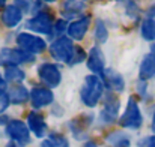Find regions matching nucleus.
Returning a JSON list of instances; mask_svg holds the SVG:
<instances>
[{
	"label": "nucleus",
	"mask_w": 155,
	"mask_h": 147,
	"mask_svg": "<svg viewBox=\"0 0 155 147\" xmlns=\"http://www.w3.org/2000/svg\"><path fill=\"white\" fill-rule=\"evenodd\" d=\"M5 90H6V80L0 74V95H5Z\"/></svg>",
	"instance_id": "c85d7f7f"
},
{
	"label": "nucleus",
	"mask_w": 155,
	"mask_h": 147,
	"mask_svg": "<svg viewBox=\"0 0 155 147\" xmlns=\"http://www.w3.org/2000/svg\"><path fill=\"white\" fill-rule=\"evenodd\" d=\"M142 36L146 41H155V5L148 9L142 23Z\"/></svg>",
	"instance_id": "f8f14e48"
},
{
	"label": "nucleus",
	"mask_w": 155,
	"mask_h": 147,
	"mask_svg": "<svg viewBox=\"0 0 155 147\" xmlns=\"http://www.w3.org/2000/svg\"><path fill=\"white\" fill-rule=\"evenodd\" d=\"M5 3H6V0H0V8H2V6H3Z\"/></svg>",
	"instance_id": "473e14b6"
},
{
	"label": "nucleus",
	"mask_w": 155,
	"mask_h": 147,
	"mask_svg": "<svg viewBox=\"0 0 155 147\" xmlns=\"http://www.w3.org/2000/svg\"><path fill=\"white\" fill-rule=\"evenodd\" d=\"M89 23H91L89 17H83V18L74 21V23L68 27V33H69V36H71L72 39H75V41L83 39V36H84L86 32H87Z\"/></svg>",
	"instance_id": "2eb2a0df"
},
{
	"label": "nucleus",
	"mask_w": 155,
	"mask_h": 147,
	"mask_svg": "<svg viewBox=\"0 0 155 147\" xmlns=\"http://www.w3.org/2000/svg\"><path fill=\"white\" fill-rule=\"evenodd\" d=\"M139 147H155V135L143 138V140L139 143Z\"/></svg>",
	"instance_id": "a878e982"
},
{
	"label": "nucleus",
	"mask_w": 155,
	"mask_h": 147,
	"mask_svg": "<svg viewBox=\"0 0 155 147\" xmlns=\"http://www.w3.org/2000/svg\"><path fill=\"white\" fill-rule=\"evenodd\" d=\"M95 38L101 44H104L107 41V38H108V32H107V27H105L103 20H98L97 24H95Z\"/></svg>",
	"instance_id": "5701e85b"
},
{
	"label": "nucleus",
	"mask_w": 155,
	"mask_h": 147,
	"mask_svg": "<svg viewBox=\"0 0 155 147\" xmlns=\"http://www.w3.org/2000/svg\"><path fill=\"white\" fill-rule=\"evenodd\" d=\"M50 53L51 56L59 60V62H69L72 53H74V44L71 42L69 38H59L50 45Z\"/></svg>",
	"instance_id": "39448f33"
},
{
	"label": "nucleus",
	"mask_w": 155,
	"mask_h": 147,
	"mask_svg": "<svg viewBox=\"0 0 155 147\" xmlns=\"http://www.w3.org/2000/svg\"><path fill=\"white\" fill-rule=\"evenodd\" d=\"M17 44L23 48V51L26 53H41L45 50V41L35 36V35H30V33H20L17 36Z\"/></svg>",
	"instance_id": "0eeeda50"
},
{
	"label": "nucleus",
	"mask_w": 155,
	"mask_h": 147,
	"mask_svg": "<svg viewBox=\"0 0 155 147\" xmlns=\"http://www.w3.org/2000/svg\"><path fill=\"white\" fill-rule=\"evenodd\" d=\"M117 111H119V99L113 95H108L104 110L101 111V120L104 123H113L117 116Z\"/></svg>",
	"instance_id": "9b49d317"
},
{
	"label": "nucleus",
	"mask_w": 155,
	"mask_h": 147,
	"mask_svg": "<svg viewBox=\"0 0 155 147\" xmlns=\"http://www.w3.org/2000/svg\"><path fill=\"white\" fill-rule=\"evenodd\" d=\"M139 75H140V80L142 81L155 78V59L152 56H148V57L143 59V62L140 65Z\"/></svg>",
	"instance_id": "f3484780"
},
{
	"label": "nucleus",
	"mask_w": 155,
	"mask_h": 147,
	"mask_svg": "<svg viewBox=\"0 0 155 147\" xmlns=\"http://www.w3.org/2000/svg\"><path fill=\"white\" fill-rule=\"evenodd\" d=\"M151 53H152L151 56H152V57H154V59H155V42H154V44H152V47H151Z\"/></svg>",
	"instance_id": "7c9ffc66"
},
{
	"label": "nucleus",
	"mask_w": 155,
	"mask_h": 147,
	"mask_svg": "<svg viewBox=\"0 0 155 147\" xmlns=\"http://www.w3.org/2000/svg\"><path fill=\"white\" fill-rule=\"evenodd\" d=\"M21 18H23V11L15 5L6 6L3 11V15H2V20L8 27H15L21 21Z\"/></svg>",
	"instance_id": "4468645a"
},
{
	"label": "nucleus",
	"mask_w": 155,
	"mask_h": 147,
	"mask_svg": "<svg viewBox=\"0 0 155 147\" xmlns=\"http://www.w3.org/2000/svg\"><path fill=\"white\" fill-rule=\"evenodd\" d=\"M84 59H86V53L80 48V47H74V53H72V56H71L68 65H69V66H74V65H77V63H81Z\"/></svg>",
	"instance_id": "b1692460"
},
{
	"label": "nucleus",
	"mask_w": 155,
	"mask_h": 147,
	"mask_svg": "<svg viewBox=\"0 0 155 147\" xmlns=\"http://www.w3.org/2000/svg\"><path fill=\"white\" fill-rule=\"evenodd\" d=\"M107 141L114 147H130V138L125 134L120 132H113L107 137Z\"/></svg>",
	"instance_id": "4be33fe9"
},
{
	"label": "nucleus",
	"mask_w": 155,
	"mask_h": 147,
	"mask_svg": "<svg viewBox=\"0 0 155 147\" xmlns=\"http://www.w3.org/2000/svg\"><path fill=\"white\" fill-rule=\"evenodd\" d=\"M53 92L50 89H44V87H35L30 93L32 99V105L35 108H42L45 105H50L53 102Z\"/></svg>",
	"instance_id": "9d476101"
},
{
	"label": "nucleus",
	"mask_w": 155,
	"mask_h": 147,
	"mask_svg": "<svg viewBox=\"0 0 155 147\" xmlns=\"http://www.w3.org/2000/svg\"><path fill=\"white\" fill-rule=\"evenodd\" d=\"M103 78L105 80L107 86L114 92H122L125 87V81H124L122 75L119 72H116L114 69H104Z\"/></svg>",
	"instance_id": "ddd939ff"
},
{
	"label": "nucleus",
	"mask_w": 155,
	"mask_h": 147,
	"mask_svg": "<svg viewBox=\"0 0 155 147\" xmlns=\"http://www.w3.org/2000/svg\"><path fill=\"white\" fill-rule=\"evenodd\" d=\"M26 27L38 32V33H45V35H51L53 32V15L47 11H41L38 12L33 18H30L26 23Z\"/></svg>",
	"instance_id": "7ed1b4c3"
},
{
	"label": "nucleus",
	"mask_w": 155,
	"mask_h": 147,
	"mask_svg": "<svg viewBox=\"0 0 155 147\" xmlns=\"http://www.w3.org/2000/svg\"><path fill=\"white\" fill-rule=\"evenodd\" d=\"M152 131L155 132V111H154V117H152Z\"/></svg>",
	"instance_id": "2f4dec72"
},
{
	"label": "nucleus",
	"mask_w": 155,
	"mask_h": 147,
	"mask_svg": "<svg viewBox=\"0 0 155 147\" xmlns=\"http://www.w3.org/2000/svg\"><path fill=\"white\" fill-rule=\"evenodd\" d=\"M42 2H45V3H51V2H56V0H42Z\"/></svg>",
	"instance_id": "72a5a7b5"
},
{
	"label": "nucleus",
	"mask_w": 155,
	"mask_h": 147,
	"mask_svg": "<svg viewBox=\"0 0 155 147\" xmlns=\"http://www.w3.org/2000/svg\"><path fill=\"white\" fill-rule=\"evenodd\" d=\"M27 125L36 137H44L47 132V123L39 113H30L27 117Z\"/></svg>",
	"instance_id": "dca6fc26"
},
{
	"label": "nucleus",
	"mask_w": 155,
	"mask_h": 147,
	"mask_svg": "<svg viewBox=\"0 0 155 147\" xmlns=\"http://www.w3.org/2000/svg\"><path fill=\"white\" fill-rule=\"evenodd\" d=\"M83 147H98V146H97L94 141H87V143H86V144H84Z\"/></svg>",
	"instance_id": "c756f323"
},
{
	"label": "nucleus",
	"mask_w": 155,
	"mask_h": 147,
	"mask_svg": "<svg viewBox=\"0 0 155 147\" xmlns=\"http://www.w3.org/2000/svg\"><path fill=\"white\" fill-rule=\"evenodd\" d=\"M41 147H69V143L63 135L51 134L47 140H44L41 143Z\"/></svg>",
	"instance_id": "412c9836"
},
{
	"label": "nucleus",
	"mask_w": 155,
	"mask_h": 147,
	"mask_svg": "<svg viewBox=\"0 0 155 147\" xmlns=\"http://www.w3.org/2000/svg\"><path fill=\"white\" fill-rule=\"evenodd\" d=\"M26 74L23 69H20L18 66H6L5 71V80L12 81V83H21L24 80Z\"/></svg>",
	"instance_id": "6ab92c4d"
},
{
	"label": "nucleus",
	"mask_w": 155,
	"mask_h": 147,
	"mask_svg": "<svg viewBox=\"0 0 155 147\" xmlns=\"http://www.w3.org/2000/svg\"><path fill=\"white\" fill-rule=\"evenodd\" d=\"M9 96L8 95H0V113H3L6 108H8V105H9Z\"/></svg>",
	"instance_id": "cd10ccee"
},
{
	"label": "nucleus",
	"mask_w": 155,
	"mask_h": 147,
	"mask_svg": "<svg viewBox=\"0 0 155 147\" xmlns=\"http://www.w3.org/2000/svg\"><path fill=\"white\" fill-rule=\"evenodd\" d=\"M104 65H105V59H104V54H103V51H101V48L94 47V48L89 51V54H87V68L94 74L103 75Z\"/></svg>",
	"instance_id": "1a4fd4ad"
},
{
	"label": "nucleus",
	"mask_w": 155,
	"mask_h": 147,
	"mask_svg": "<svg viewBox=\"0 0 155 147\" xmlns=\"http://www.w3.org/2000/svg\"><path fill=\"white\" fill-rule=\"evenodd\" d=\"M35 57L32 54H27L23 50H14V48H3L0 51V63L6 66H15L20 63H29L33 62Z\"/></svg>",
	"instance_id": "20e7f679"
},
{
	"label": "nucleus",
	"mask_w": 155,
	"mask_h": 147,
	"mask_svg": "<svg viewBox=\"0 0 155 147\" xmlns=\"http://www.w3.org/2000/svg\"><path fill=\"white\" fill-rule=\"evenodd\" d=\"M27 98H29V92L23 86H17L9 92V101L12 104H23L27 101Z\"/></svg>",
	"instance_id": "aec40b11"
},
{
	"label": "nucleus",
	"mask_w": 155,
	"mask_h": 147,
	"mask_svg": "<svg viewBox=\"0 0 155 147\" xmlns=\"http://www.w3.org/2000/svg\"><path fill=\"white\" fill-rule=\"evenodd\" d=\"M15 6H18L23 12H29L30 6H32V2L30 0H15Z\"/></svg>",
	"instance_id": "393cba45"
},
{
	"label": "nucleus",
	"mask_w": 155,
	"mask_h": 147,
	"mask_svg": "<svg viewBox=\"0 0 155 147\" xmlns=\"http://www.w3.org/2000/svg\"><path fill=\"white\" fill-rule=\"evenodd\" d=\"M119 123H120V126L128 128V129H139V128L142 126L143 117H142V113H140L139 105H137V102H136L134 98L128 99L125 113H124L122 117L119 119Z\"/></svg>",
	"instance_id": "f03ea898"
},
{
	"label": "nucleus",
	"mask_w": 155,
	"mask_h": 147,
	"mask_svg": "<svg viewBox=\"0 0 155 147\" xmlns=\"http://www.w3.org/2000/svg\"><path fill=\"white\" fill-rule=\"evenodd\" d=\"M38 75L39 78L42 80V83H45L48 87H56L59 86L60 80H62V75H60V71L56 65L51 63H44L39 66L38 69Z\"/></svg>",
	"instance_id": "6e6552de"
},
{
	"label": "nucleus",
	"mask_w": 155,
	"mask_h": 147,
	"mask_svg": "<svg viewBox=\"0 0 155 147\" xmlns=\"http://www.w3.org/2000/svg\"><path fill=\"white\" fill-rule=\"evenodd\" d=\"M65 29H66V21H65V20H59V21L56 23L54 33H56V35H62V33L65 32Z\"/></svg>",
	"instance_id": "bb28decb"
},
{
	"label": "nucleus",
	"mask_w": 155,
	"mask_h": 147,
	"mask_svg": "<svg viewBox=\"0 0 155 147\" xmlns=\"http://www.w3.org/2000/svg\"><path fill=\"white\" fill-rule=\"evenodd\" d=\"M6 134L11 137V140H14L20 146H24V144H27L30 141L29 128L21 120H12V122H9L8 126H6Z\"/></svg>",
	"instance_id": "423d86ee"
},
{
	"label": "nucleus",
	"mask_w": 155,
	"mask_h": 147,
	"mask_svg": "<svg viewBox=\"0 0 155 147\" xmlns=\"http://www.w3.org/2000/svg\"><path fill=\"white\" fill-rule=\"evenodd\" d=\"M104 93V84L98 75H87L84 78V84L81 87V101L87 107H95Z\"/></svg>",
	"instance_id": "f257e3e1"
},
{
	"label": "nucleus",
	"mask_w": 155,
	"mask_h": 147,
	"mask_svg": "<svg viewBox=\"0 0 155 147\" xmlns=\"http://www.w3.org/2000/svg\"><path fill=\"white\" fill-rule=\"evenodd\" d=\"M83 9H84L83 2H80V0H66L63 3V8H62V15L65 18H71V17L78 15Z\"/></svg>",
	"instance_id": "a211bd4d"
}]
</instances>
